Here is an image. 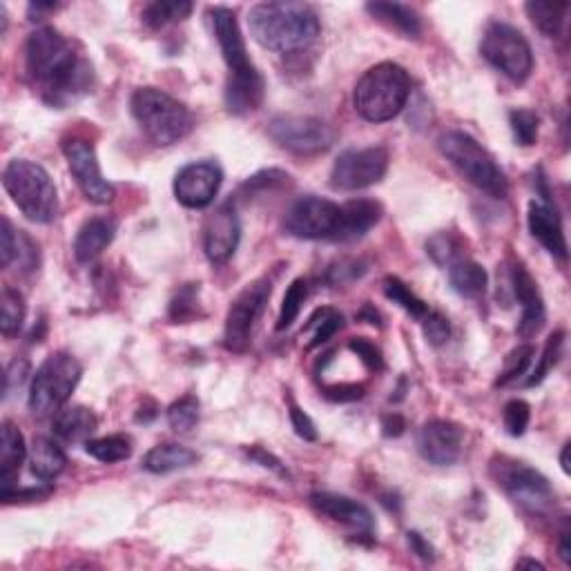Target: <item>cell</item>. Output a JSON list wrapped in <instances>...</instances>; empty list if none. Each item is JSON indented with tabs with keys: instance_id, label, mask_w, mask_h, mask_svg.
Instances as JSON below:
<instances>
[{
	"instance_id": "obj_28",
	"label": "cell",
	"mask_w": 571,
	"mask_h": 571,
	"mask_svg": "<svg viewBox=\"0 0 571 571\" xmlns=\"http://www.w3.org/2000/svg\"><path fill=\"white\" fill-rule=\"evenodd\" d=\"M366 12H369L377 21L393 27L395 32H400L409 38L420 36L422 32V21L420 14L415 12L409 5L400 3H369L366 5Z\"/></svg>"
},
{
	"instance_id": "obj_30",
	"label": "cell",
	"mask_w": 571,
	"mask_h": 571,
	"mask_svg": "<svg viewBox=\"0 0 571 571\" xmlns=\"http://www.w3.org/2000/svg\"><path fill=\"white\" fill-rule=\"evenodd\" d=\"M525 12L540 32L549 38L560 36L565 27V18L569 12L567 3H543V0H531L525 5Z\"/></svg>"
},
{
	"instance_id": "obj_31",
	"label": "cell",
	"mask_w": 571,
	"mask_h": 571,
	"mask_svg": "<svg viewBox=\"0 0 571 571\" xmlns=\"http://www.w3.org/2000/svg\"><path fill=\"white\" fill-rule=\"evenodd\" d=\"M192 9H195V5L186 3V0H154V3L143 7L141 18L148 27L159 29L188 18L192 14Z\"/></svg>"
},
{
	"instance_id": "obj_42",
	"label": "cell",
	"mask_w": 571,
	"mask_h": 571,
	"mask_svg": "<svg viewBox=\"0 0 571 571\" xmlns=\"http://www.w3.org/2000/svg\"><path fill=\"white\" fill-rule=\"evenodd\" d=\"M197 295L199 284H188L186 288H181L170 304V319H174V322H188V319L195 317L199 308Z\"/></svg>"
},
{
	"instance_id": "obj_43",
	"label": "cell",
	"mask_w": 571,
	"mask_h": 571,
	"mask_svg": "<svg viewBox=\"0 0 571 571\" xmlns=\"http://www.w3.org/2000/svg\"><path fill=\"white\" fill-rule=\"evenodd\" d=\"M502 420H505V429L514 438H520L522 433L527 431L529 420H531V409L525 400H511L505 406V413H502Z\"/></svg>"
},
{
	"instance_id": "obj_1",
	"label": "cell",
	"mask_w": 571,
	"mask_h": 571,
	"mask_svg": "<svg viewBox=\"0 0 571 571\" xmlns=\"http://www.w3.org/2000/svg\"><path fill=\"white\" fill-rule=\"evenodd\" d=\"M27 76L52 105H65L90 90L92 67L54 27H41L25 43Z\"/></svg>"
},
{
	"instance_id": "obj_14",
	"label": "cell",
	"mask_w": 571,
	"mask_h": 571,
	"mask_svg": "<svg viewBox=\"0 0 571 571\" xmlns=\"http://www.w3.org/2000/svg\"><path fill=\"white\" fill-rule=\"evenodd\" d=\"M389 168V152L382 145L342 152L331 170V186L340 192H355L380 183Z\"/></svg>"
},
{
	"instance_id": "obj_7",
	"label": "cell",
	"mask_w": 571,
	"mask_h": 571,
	"mask_svg": "<svg viewBox=\"0 0 571 571\" xmlns=\"http://www.w3.org/2000/svg\"><path fill=\"white\" fill-rule=\"evenodd\" d=\"M438 148L447 157V161H451V166L473 186L487 192L493 199L507 197L509 183L505 172L500 170L496 159L469 134L460 130L444 132L438 139Z\"/></svg>"
},
{
	"instance_id": "obj_23",
	"label": "cell",
	"mask_w": 571,
	"mask_h": 571,
	"mask_svg": "<svg viewBox=\"0 0 571 571\" xmlns=\"http://www.w3.org/2000/svg\"><path fill=\"white\" fill-rule=\"evenodd\" d=\"M114 232L116 224L110 217L87 219L74 239V257L79 259L81 264H90V261L101 257L103 250L112 244Z\"/></svg>"
},
{
	"instance_id": "obj_44",
	"label": "cell",
	"mask_w": 571,
	"mask_h": 571,
	"mask_svg": "<svg viewBox=\"0 0 571 571\" xmlns=\"http://www.w3.org/2000/svg\"><path fill=\"white\" fill-rule=\"evenodd\" d=\"M422 328H424V337H427V342L433 346L447 344L449 335H451L449 319L438 311H429L422 317Z\"/></svg>"
},
{
	"instance_id": "obj_32",
	"label": "cell",
	"mask_w": 571,
	"mask_h": 571,
	"mask_svg": "<svg viewBox=\"0 0 571 571\" xmlns=\"http://www.w3.org/2000/svg\"><path fill=\"white\" fill-rule=\"evenodd\" d=\"M25 299L18 290L5 286L3 293H0V331L7 337L18 335V331L23 328L25 322Z\"/></svg>"
},
{
	"instance_id": "obj_21",
	"label": "cell",
	"mask_w": 571,
	"mask_h": 571,
	"mask_svg": "<svg viewBox=\"0 0 571 571\" xmlns=\"http://www.w3.org/2000/svg\"><path fill=\"white\" fill-rule=\"evenodd\" d=\"M527 224L531 235L545 246L549 255H554L563 261L567 259V239H565L563 221H560V215L551 203L531 201Z\"/></svg>"
},
{
	"instance_id": "obj_3",
	"label": "cell",
	"mask_w": 571,
	"mask_h": 571,
	"mask_svg": "<svg viewBox=\"0 0 571 571\" xmlns=\"http://www.w3.org/2000/svg\"><path fill=\"white\" fill-rule=\"evenodd\" d=\"M255 41L270 52L293 54L315 43L319 18L306 3H259L248 12Z\"/></svg>"
},
{
	"instance_id": "obj_50",
	"label": "cell",
	"mask_w": 571,
	"mask_h": 571,
	"mask_svg": "<svg viewBox=\"0 0 571 571\" xmlns=\"http://www.w3.org/2000/svg\"><path fill=\"white\" fill-rule=\"evenodd\" d=\"M404 429H406V422H404L402 415L389 413L382 418V431H384L386 438H400Z\"/></svg>"
},
{
	"instance_id": "obj_5",
	"label": "cell",
	"mask_w": 571,
	"mask_h": 571,
	"mask_svg": "<svg viewBox=\"0 0 571 571\" xmlns=\"http://www.w3.org/2000/svg\"><path fill=\"white\" fill-rule=\"evenodd\" d=\"M7 195L34 224H50L58 215V192L43 166L27 159L9 161L3 170Z\"/></svg>"
},
{
	"instance_id": "obj_46",
	"label": "cell",
	"mask_w": 571,
	"mask_h": 571,
	"mask_svg": "<svg viewBox=\"0 0 571 571\" xmlns=\"http://www.w3.org/2000/svg\"><path fill=\"white\" fill-rule=\"evenodd\" d=\"M16 248H18V230L12 226V221L3 217L0 221V266L9 268L12 261H16Z\"/></svg>"
},
{
	"instance_id": "obj_45",
	"label": "cell",
	"mask_w": 571,
	"mask_h": 571,
	"mask_svg": "<svg viewBox=\"0 0 571 571\" xmlns=\"http://www.w3.org/2000/svg\"><path fill=\"white\" fill-rule=\"evenodd\" d=\"M348 348L360 357L362 364L366 369L373 371V373H380L384 369V357L382 351L377 348L373 342L366 340V337H353L351 342H348Z\"/></svg>"
},
{
	"instance_id": "obj_6",
	"label": "cell",
	"mask_w": 571,
	"mask_h": 571,
	"mask_svg": "<svg viewBox=\"0 0 571 571\" xmlns=\"http://www.w3.org/2000/svg\"><path fill=\"white\" fill-rule=\"evenodd\" d=\"M130 108L154 145H172L192 130V114L186 105L157 87H141L134 92Z\"/></svg>"
},
{
	"instance_id": "obj_12",
	"label": "cell",
	"mask_w": 571,
	"mask_h": 571,
	"mask_svg": "<svg viewBox=\"0 0 571 571\" xmlns=\"http://www.w3.org/2000/svg\"><path fill=\"white\" fill-rule=\"evenodd\" d=\"M268 134L279 148L299 154V157H315V154L331 150L337 141L335 128L315 116H275L268 123Z\"/></svg>"
},
{
	"instance_id": "obj_38",
	"label": "cell",
	"mask_w": 571,
	"mask_h": 571,
	"mask_svg": "<svg viewBox=\"0 0 571 571\" xmlns=\"http://www.w3.org/2000/svg\"><path fill=\"white\" fill-rule=\"evenodd\" d=\"M199 422V402L192 395H186L174 402L168 409V424L177 433H190Z\"/></svg>"
},
{
	"instance_id": "obj_9",
	"label": "cell",
	"mask_w": 571,
	"mask_h": 571,
	"mask_svg": "<svg viewBox=\"0 0 571 571\" xmlns=\"http://www.w3.org/2000/svg\"><path fill=\"white\" fill-rule=\"evenodd\" d=\"M491 476L496 485L529 514L547 516L556 505V493L543 473L527 467V464L496 458L491 462Z\"/></svg>"
},
{
	"instance_id": "obj_29",
	"label": "cell",
	"mask_w": 571,
	"mask_h": 571,
	"mask_svg": "<svg viewBox=\"0 0 571 571\" xmlns=\"http://www.w3.org/2000/svg\"><path fill=\"white\" fill-rule=\"evenodd\" d=\"M199 460V456L192 449L183 447V444H159V447L150 449L143 458V467L150 473H170L179 469H188Z\"/></svg>"
},
{
	"instance_id": "obj_19",
	"label": "cell",
	"mask_w": 571,
	"mask_h": 571,
	"mask_svg": "<svg viewBox=\"0 0 571 571\" xmlns=\"http://www.w3.org/2000/svg\"><path fill=\"white\" fill-rule=\"evenodd\" d=\"M511 290H514V297L522 306L518 335L529 340V337H534L545 324L543 295H540L536 279L531 277L529 270L522 264H516L511 268Z\"/></svg>"
},
{
	"instance_id": "obj_54",
	"label": "cell",
	"mask_w": 571,
	"mask_h": 571,
	"mask_svg": "<svg viewBox=\"0 0 571 571\" xmlns=\"http://www.w3.org/2000/svg\"><path fill=\"white\" fill-rule=\"evenodd\" d=\"M560 464H563L565 473H571V467H569V444H565L563 453H560Z\"/></svg>"
},
{
	"instance_id": "obj_24",
	"label": "cell",
	"mask_w": 571,
	"mask_h": 571,
	"mask_svg": "<svg viewBox=\"0 0 571 571\" xmlns=\"http://www.w3.org/2000/svg\"><path fill=\"white\" fill-rule=\"evenodd\" d=\"M344 226H342V241L362 239L377 221L382 219V206L373 199H353L342 203Z\"/></svg>"
},
{
	"instance_id": "obj_10",
	"label": "cell",
	"mask_w": 571,
	"mask_h": 571,
	"mask_svg": "<svg viewBox=\"0 0 571 571\" xmlns=\"http://www.w3.org/2000/svg\"><path fill=\"white\" fill-rule=\"evenodd\" d=\"M482 56L514 83L529 79L534 70V52L527 38L507 23H491L482 36Z\"/></svg>"
},
{
	"instance_id": "obj_22",
	"label": "cell",
	"mask_w": 571,
	"mask_h": 571,
	"mask_svg": "<svg viewBox=\"0 0 571 571\" xmlns=\"http://www.w3.org/2000/svg\"><path fill=\"white\" fill-rule=\"evenodd\" d=\"M23 433L12 422H3L0 429V496L16 489V480L21 476V467L27 458Z\"/></svg>"
},
{
	"instance_id": "obj_53",
	"label": "cell",
	"mask_w": 571,
	"mask_h": 571,
	"mask_svg": "<svg viewBox=\"0 0 571 571\" xmlns=\"http://www.w3.org/2000/svg\"><path fill=\"white\" fill-rule=\"evenodd\" d=\"M560 558H563L565 565L571 563V547H569V529L567 527L560 531Z\"/></svg>"
},
{
	"instance_id": "obj_35",
	"label": "cell",
	"mask_w": 571,
	"mask_h": 571,
	"mask_svg": "<svg viewBox=\"0 0 571 571\" xmlns=\"http://www.w3.org/2000/svg\"><path fill=\"white\" fill-rule=\"evenodd\" d=\"M384 295L391 299L393 304H398L402 311L409 313L415 319H422L429 313V306L406 286L400 277H386L384 279Z\"/></svg>"
},
{
	"instance_id": "obj_26",
	"label": "cell",
	"mask_w": 571,
	"mask_h": 571,
	"mask_svg": "<svg viewBox=\"0 0 571 571\" xmlns=\"http://www.w3.org/2000/svg\"><path fill=\"white\" fill-rule=\"evenodd\" d=\"M29 469L36 478L41 480H54L63 473L67 458L63 449L50 438H34L27 449Z\"/></svg>"
},
{
	"instance_id": "obj_25",
	"label": "cell",
	"mask_w": 571,
	"mask_h": 571,
	"mask_svg": "<svg viewBox=\"0 0 571 571\" xmlns=\"http://www.w3.org/2000/svg\"><path fill=\"white\" fill-rule=\"evenodd\" d=\"M96 427H99V420L85 406H70V409L58 411L52 422L54 435L65 442L87 440L96 431Z\"/></svg>"
},
{
	"instance_id": "obj_13",
	"label": "cell",
	"mask_w": 571,
	"mask_h": 571,
	"mask_svg": "<svg viewBox=\"0 0 571 571\" xmlns=\"http://www.w3.org/2000/svg\"><path fill=\"white\" fill-rule=\"evenodd\" d=\"M270 290L273 282L268 277L257 279L250 286H246L232 302L226 328H224V346L232 353H246L250 346V337H253L255 322L259 319L264 306L270 299Z\"/></svg>"
},
{
	"instance_id": "obj_4",
	"label": "cell",
	"mask_w": 571,
	"mask_h": 571,
	"mask_svg": "<svg viewBox=\"0 0 571 571\" xmlns=\"http://www.w3.org/2000/svg\"><path fill=\"white\" fill-rule=\"evenodd\" d=\"M411 96V79L402 65L380 63L355 85L353 103L364 121L386 123L398 116Z\"/></svg>"
},
{
	"instance_id": "obj_36",
	"label": "cell",
	"mask_w": 571,
	"mask_h": 571,
	"mask_svg": "<svg viewBox=\"0 0 571 571\" xmlns=\"http://www.w3.org/2000/svg\"><path fill=\"white\" fill-rule=\"evenodd\" d=\"M306 299H308V282L306 279H295V282L288 286L282 308H279L277 331H286V328H290L297 322V317L299 313H302V306Z\"/></svg>"
},
{
	"instance_id": "obj_49",
	"label": "cell",
	"mask_w": 571,
	"mask_h": 571,
	"mask_svg": "<svg viewBox=\"0 0 571 571\" xmlns=\"http://www.w3.org/2000/svg\"><path fill=\"white\" fill-rule=\"evenodd\" d=\"M364 386L362 384H333L324 386V395L333 402H355L364 398Z\"/></svg>"
},
{
	"instance_id": "obj_47",
	"label": "cell",
	"mask_w": 571,
	"mask_h": 571,
	"mask_svg": "<svg viewBox=\"0 0 571 571\" xmlns=\"http://www.w3.org/2000/svg\"><path fill=\"white\" fill-rule=\"evenodd\" d=\"M27 375H29V362L23 360V357H16V360L9 362L7 373H5V400L14 391L21 389L27 380Z\"/></svg>"
},
{
	"instance_id": "obj_33",
	"label": "cell",
	"mask_w": 571,
	"mask_h": 571,
	"mask_svg": "<svg viewBox=\"0 0 571 571\" xmlns=\"http://www.w3.org/2000/svg\"><path fill=\"white\" fill-rule=\"evenodd\" d=\"M85 453L103 464L123 462L132 456V442L125 435H108V438L87 440Z\"/></svg>"
},
{
	"instance_id": "obj_18",
	"label": "cell",
	"mask_w": 571,
	"mask_h": 571,
	"mask_svg": "<svg viewBox=\"0 0 571 571\" xmlns=\"http://www.w3.org/2000/svg\"><path fill=\"white\" fill-rule=\"evenodd\" d=\"M462 444L464 429L451 420H431L418 433L420 456L435 467H449L458 462Z\"/></svg>"
},
{
	"instance_id": "obj_15",
	"label": "cell",
	"mask_w": 571,
	"mask_h": 571,
	"mask_svg": "<svg viewBox=\"0 0 571 571\" xmlns=\"http://www.w3.org/2000/svg\"><path fill=\"white\" fill-rule=\"evenodd\" d=\"M63 154L87 201L105 206V203L114 199V186L103 177L99 159H96V150L90 141L79 137L67 139L63 143Z\"/></svg>"
},
{
	"instance_id": "obj_17",
	"label": "cell",
	"mask_w": 571,
	"mask_h": 571,
	"mask_svg": "<svg viewBox=\"0 0 571 571\" xmlns=\"http://www.w3.org/2000/svg\"><path fill=\"white\" fill-rule=\"evenodd\" d=\"M241 239V224L235 201L221 203L203 224V250L212 264H226L237 253Z\"/></svg>"
},
{
	"instance_id": "obj_55",
	"label": "cell",
	"mask_w": 571,
	"mask_h": 571,
	"mask_svg": "<svg viewBox=\"0 0 571 571\" xmlns=\"http://www.w3.org/2000/svg\"><path fill=\"white\" fill-rule=\"evenodd\" d=\"M518 567H534V569H545V565L536 563V560H520Z\"/></svg>"
},
{
	"instance_id": "obj_11",
	"label": "cell",
	"mask_w": 571,
	"mask_h": 571,
	"mask_svg": "<svg viewBox=\"0 0 571 571\" xmlns=\"http://www.w3.org/2000/svg\"><path fill=\"white\" fill-rule=\"evenodd\" d=\"M344 212L340 203L319 197H302L286 210L284 230L290 237L308 241H342Z\"/></svg>"
},
{
	"instance_id": "obj_20",
	"label": "cell",
	"mask_w": 571,
	"mask_h": 571,
	"mask_svg": "<svg viewBox=\"0 0 571 571\" xmlns=\"http://www.w3.org/2000/svg\"><path fill=\"white\" fill-rule=\"evenodd\" d=\"M311 502L319 514H324L355 531V536H366V538L373 536L375 518L369 507H364L362 502L351 500L346 496H337V493H313Z\"/></svg>"
},
{
	"instance_id": "obj_52",
	"label": "cell",
	"mask_w": 571,
	"mask_h": 571,
	"mask_svg": "<svg viewBox=\"0 0 571 571\" xmlns=\"http://www.w3.org/2000/svg\"><path fill=\"white\" fill-rule=\"evenodd\" d=\"M409 545L422 560H433L431 545L418 534V531H411V534H409Z\"/></svg>"
},
{
	"instance_id": "obj_41",
	"label": "cell",
	"mask_w": 571,
	"mask_h": 571,
	"mask_svg": "<svg viewBox=\"0 0 571 571\" xmlns=\"http://www.w3.org/2000/svg\"><path fill=\"white\" fill-rule=\"evenodd\" d=\"M538 116L531 110H511L509 125L514 132V139L522 148H529L538 141Z\"/></svg>"
},
{
	"instance_id": "obj_51",
	"label": "cell",
	"mask_w": 571,
	"mask_h": 571,
	"mask_svg": "<svg viewBox=\"0 0 571 571\" xmlns=\"http://www.w3.org/2000/svg\"><path fill=\"white\" fill-rule=\"evenodd\" d=\"M248 456L253 458L257 464H261V467H266V469H270V471H277V473H282V476H284L282 462H279V460L273 456V453H266L264 449H250Z\"/></svg>"
},
{
	"instance_id": "obj_48",
	"label": "cell",
	"mask_w": 571,
	"mask_h": 571,
	"mask_svg": "<svg viewBox=\"0 0 571 571\" xmlns=\"http://www.w3.org/2000/svg\"><path fill=\"white\" fill-rule=\"evenodd\" d=\"M290 424H293L295 433L299 438L306 440V442H315L317 440V429H315V422L308 418V415L299 409L297 404L290 402Z\"/></svg>"
},
{
	"instance_id": "obj_16",
	"label": "cell",
	"mask_w": 571,
	"mask_h": 571,
	"mask_svg": "<svg viewBox=\"0 0 571 571\" xmlns=\"http://www.w3.org/2000/svg\"><path fill=\"white\" fill-rule=\"evenodd\" d=\"M224 172L212 161H197L181 168L174 177V197L186 208H206L215 201Z\"/></svg>"
},
{
	"instance_id": "obj_40",
	"label": "cell",
	"mask_w": 571,
	"mask_h": 571,
	"mask_svg": "<svg viewBox=\"0 0 571 571\" xmlns=\"http://www.w3.org/2000/svg\"><path fill=\"white\" fill-rule=\"evenodd\" d=\"M534 355H536V348L531 344H522V346L514 348V351L507 355L505 369H502V373L498 377V384L507 386L511 382H516L518 377L525 375L529 371L531 360H534Z\"/></svg>"
},
{
	"instance_id": "obj_2",
	"label": "cell",
	"mask_w": 571,
	"mask_h": 571,
	"mask_svg": "<svg viewBox=\"0 0 571 571\" xmlns=\"http://www.w3.org/2000/svg\"><path fill=\"white\" fill-rule=\"evenodd\" d=\"M210 18L230 72L226 83V108L230 114L237 116L255 112L264 101L266 85L257 67L250 63L237 16L228 7H215L210 12Z\"/></svg>"
},
{
	"instance_id": "obj_39",
	"label": "cell",
	"mask_w": 571,
	"mask_h": 571,
	"mask_svg": "<svg viewBox=\"0 0 571 571\" xmlns=\"http://www.w3.org/2000/svg\"><path fill=\"white\" fill-rule=\"evenodd\" d=\"M460 239L453 232H438L427 244V253L438 266H451L453 261L460 259Z\"/></svg>"
},
{
	"instance_id": "obj_37",
	"label": "cell",
	"mask_w": 571,
	"mask_h": 571,
	"mask_svg": "<svg viewBox=\"0 0 571 571\" xmlns=\"http://www.w3.org/2000/svg\"><path fill=\"white\" fill-rule=\"evenodd\" d=\"M565 337H567L565 331H556V333L549 335V340H547V344H545V348H543V355H540L536 369L531 371V375H529L527 386H536V384L543 382L545 377H547V373L558 364L560 355H563Z\"/></svg>"
},
{
	"instance_id": "obj_8",
	"label": "cell",
	"mask_w": 571,
	"mask_h": 571,
	"mask_svg": "<svg viewBox=\"0 0 571 571\" xmlns=\"http://www.w3.org/2000/svg\"><path fill=\"white\" fill-rule=\"evenodd\" d=\"M83 369L70 353H52L38 366L29 386V409L38 415L56 413L70 400L81 382Z\"/></svg>"
},
{
	"instance_id": "obj_34",
	"label": "cell",
	"mask_w": 571,
	"mask_h": 571,
	"mask_svg": "<svg viewBox=\"0 0 571 571\" xmlns=\"http://www.w3.org/2000/svg\"><path fill=\"white\" fill-rule=\"evenodd\" d=\"M342 326H344L342 313H337L335 308H319V311H315L306 324V333L311 335L308 351L331 340L337 331H342Z\"/></svg>"
},
{
	"instance_id": "obj_27",
	"label": "cell",
	"mask_w": 571,
	"mask_h": 571,
	"mask_svg": "<svg viewBox=\"0 0 571 571\" xmlns=\"http://www.w3.org/2000/svg\"><path fill=\"white\" fill-rule=\"evenodd\" d=\"M449 282L458 295L467 299H478L487 293L489 277L487 270L471 259L460 257L449 266Z\"/></svg>"
}]
</instances>
